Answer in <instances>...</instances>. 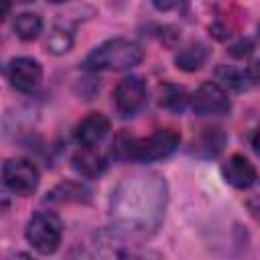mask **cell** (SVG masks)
<instances>
[{"label":"cell","mask_w":260,"mask_h":260,"mask_svg":"<svg viewBox=\"0 0 260 260\" xmlns=\"http://www.w3.org/2000/svg\"><path fill=\"white\" fill-rule=\"evenodd\" d=\"M167 207V183L156 173H138L118 183L110 199L114 232L126 240L156 234Z\"/></svg>","instance_id":"1"},{"label":"cell","mask_w":260,"mask_h":260,"mask_svg":"<svg viewBox=\"0 0 260 260\" xmlns=\"http://www.w3.org/2000/svg\"><path fill=\"white\" fill-rule=\"evenodd\" d=\"M181 134L175 128H158L146 138H134L128 134H120L114 140V154L118 158L132 160H158L173 154L179 148Z\"/></svg>","instance_id":"2"},{"label":"cell","mask_w":260,"mask_h":260,"mask_svg":"<svg viewBox=\"0 0 260 260\" xmlns=\"http://www.w3.org/2000/svg\"><path fill=\"white\" fill-rule=\"evenodd\" d=\"M144 57V51L138 43L130 39H110L98 45L83 61L87 71H126L136 67Z\"/></svg>","instance_id":"3"},{"label":"cell","mask_w":260,"mask_h":260,"mask_svg":"<svg viewBox=\"0 0 260 260\" xmlns=\"http://www.w3.org/2000/svg\"><path fill=\"white\" fill-rule=\"evenodd\" d=\"M26 242L39 252V254H53L63 238V225L61 219L51 211H39L35 213L26 228H24Z\"/></svg>","instance_id":"4"},{"label":"cell","mask_w":260,"mask_h":260,"mask_svg":"<svg viewBox=\"0 0 260 260\" xmlns=\"http://www.w3.org/2000/svg\"><path fill=\"white\" fill-rule=\"evenodd\" d=\"M2 181L16 195H30L39 187V169L26 158H8L2 167Z\"/></svg>","instance_id":"5"},{"label":"cell","mask_w":260,"mask_h":260,"mask_svg":"<svg viewBox=\"0 0 260 260\" xmlns=\"http://www.w3.org/2000/svg\"><path fill=\"white\" fill-rule=\"evenodd\" d=\"M191 108L199 116H221L228 114L232 104L228 91L217 81H203L191 95Z\"/></svg>","instance_id":"6"},{"label":"cell","mask_w":260,"mask_h":260,"mask_svg":"<svg viewBox=\"0 0 260 260\" xmlns=\"http://www.w3.org/2000/svg\"><path fill=\"white\" fill-rule=\"evenodd\" d=\"M112 98H114V106H116L118 114L122 118H130L144 106V102H146V85L138 75L122 77L116 83V87L112 91Z\"/></svg>","instance_id":"7"},{"label":"cell","mask_w":260,"mask_h":260,"mask_svg":"<svg viewBox=\"0 0 260 260\" xmlns=\"http://www.w3.org/2000/svg\"><path fill=\"white\" fill-rule=\"evenodd\" d=\"M6 77L10 85L20 93H32L43 79V69L32 57H14L6 65Z\"/></svg>","instance_id":"8"},{"label":"cell","mask_w":260,"mask_h":260,"mask_svg":"<svg viewBox=\"0 0 260 260\" xmlns=\"http://www.w3.org/2000/svg\"><path fill=\"white\" fill-rule=\"evenodd\" d=\"M221 175L236 189H248V187H252L256 183V169L242 154H232L221 165Z\"/></svg>","instance_id":"9"},{"label":"cell","mask_w":260,"mask_h":260,"mask_svg":"<svg viewBox=\"0 0 260 260\" xmlns=\"http://www.w3.org/2000/svg\"><path fill=\"white\" fill-rule=\"evenodd\" d=\"M110 132V120L100 114L93 112L89 116H85L77 128H75V138L81 146H95L98 142H102L106 138V134Z\"/></svg>","instance_id":"10"},{"label":"cell","mask_w":260,"mask_h":260,"mask_svg":"<svg viewBox=\"0 0 260 260\" xmlns=\"http://www.w3.org/2000/svg\"><path fill=\"white\" fill-rule=\"evenodd\" d=\"M71 165L81 177H87V179H95L104 175L108 169L106 156L93 146H81L79 150H75V154L71 156Z\"/></svg>","instance_id":"11"},{"label":"cell","mask_w":260,"mask_h":260,"mask_svg":"<svg viewBox=\"0 0 260 260\" xmlns=\"http://www.w3.org/2000/svg\"><path fill=\"white\" fill-rule=\"evenodd\" d=\"M223 144H225L223 130L215 128V126H209V128H203L191 140V152L197 154V156H203V158H211V156H217L223 150Z\"/></svg>","instance_id":"12"},{"label":"cell","mask_w":260,"mask_h":260,"mask_svg":"<svg viewBox=\"0 0 260 260\" xmlns=\"http://www.w3.org/2000/svg\"><path fill=\"white\" fill-rule=\"evenodd\" d=\"M258 79L252 75L250 69H240V67H230V65H221L217 69V83L223 85L225 89H248L256 83Z\"/></svg>","instance_id":"13"},{"label":"cell","mask_w":260,"mask_h":260,"mask_svg":"<svg viewBox=\"0 0 260 260\" xmlns=\"http://www.w3.org/2000/svg\"><path fill=\"white\" fill-rule=\"evenodd\" d=\"M205 61H207V49L201 43H191L183 47L175 57V65L183 71H197L203 67Z\"/></svg>","instance_id":"14"},{"label":"cell","mask_w":260,"mask_h":260,"mask_svg":"<svg viewBox=\"0 0 260 260\" xmlns=\"http://www.w3.org/2000/svg\"><path fill=\"white\" fill-rule=\"evenodd\" d=\"M47 201H53V203H85V201H89V191L79 183H61L47 195Z\"/></svg>","instance_id":"15"},{"label":"cell","mask_w":260,"mask_h":260,"mask_svg":"<svg viewBox=\"0 0 260 260\" xmlns=\"http://www.w3.org/2000/svg\"><path fill=\"white\" fill-rule=\"evenodd\" d=\"M12 30L20 41H32L43 30V20L37 12H20L12 20Z\"/></svg>","instance_id":"16"},{"label":"cell","mask_w":260,"mask_h":260,"mask_svg":"<svg viewBox=\"0 0 260 260\" xmlns=\"http://www.w3.org/2000/svg\"><path fill=\"white\" fill-rule=\"evenodd\" d=\"M73 45V30L69 24L65 22H57L53 24L49 37H47V51H51L53 55H63L71 49Z\"/></svg>","instance_id":"17"},{"label":"cell","mask_w":260,"mask_h":260,"mask_svg":"<svg viewBox=\"0 0 260 260\" xmlns=\"http://www.w3.org/2000/svg\"><path fill=\"white\" fill-rule=\"evenodd\" d=\"M158 95H160V106L162 108H167V110H173V112H181L183 108H185V104H187V93H185V89L183 87H179V85H175V83H165V85H160V89H158Z\"/></svg>","instance_id":"18"},{"label":"cell","mask_w":260,"mask_h":260,"mask_svg":"<svg viewBox=\"0 0 260 260\" xmlns=\"http://www.w3.org/2000/svg\"><path fill=\"white\" fill-rule=\"evenodd\" d=\"M185 4V0H152V6L160 12H173V10H181Z\"/></svg>","instance_id":"19"},{"label":"cell","mask_w":260,"mask_h":260,"mask_svg":"<svg viewBox=\"0 0 260 260\" xmlns=\"http://www.w3.org/2000/svg\"><path fill=\"white\" fill-rule=\"evenodd\" d=\"M252 53V43L250 41H240L232 47V55L236 57H244V55H250Z\"/></svg>","instance_id":"20"},{"label":"cell","mask_w":260,"mask_h":260,"mask_svg":"<svg viewBox=\"0 0 260 260\" xmlns=\"http://www.w3.org/2000/svg\"><path fill=\"white\" fill-rule=\"evenodd\" d=\"M252 146H254V150L260 154V128L254 132V136H252Z\"/></svg>","instance_id":"21"},{"label":"cell","mask_w":260,"mask_h":260,"mask_svg":"<svg viewBox=\"0 0 260 260\" xmlns=\"http://www.w3.org/2000/svg\"><path fill=\"white\" fill-rule=\"evenodd\" d=\"M49 2H53V4H61V2H69V0H49Z\"/></svg>","instance_id":"22"},{"label":"cell","mask_w":260,"mask_h":260,"mask_svg":"<svg viewBox=\"0 0 260 260\" xmlns=\"http://www.w3.org/2000/svg\"><path fill=\"white\" fill-rule=\"evenodd\" d=\"M254 213H256V217L260 219V207H258V209H254Z\"/></svg>","instance_id":"23"},{"label":"cell","mask_w":260,"mask_h":260,"mask_svg":"<svg viewBox=\"0 0 260 260\" xmlns=\"http://www.w3.org/2000/svg\"><path fill=\"white\" fill-rule=\"evenodd\" d=\"M18 2H30V0H18Z\"/></svg>","instance_id":"24"}]
</instances>
